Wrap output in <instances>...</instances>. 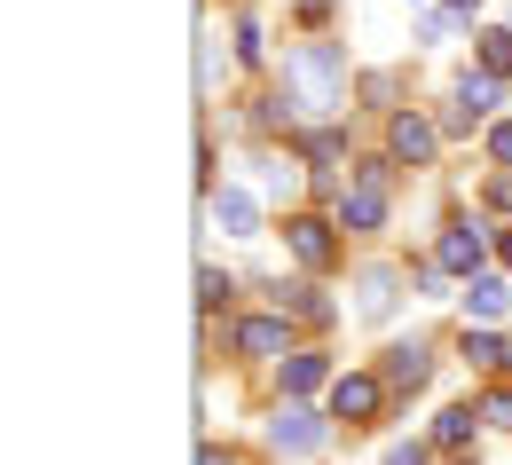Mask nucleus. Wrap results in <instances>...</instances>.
<instances>
[{"instance_id":"obj_12","label":"nucleus","mask_w":512,"mask_h":465,"mask_svg":"<svg viewBox=\"0 0 512 465\" xmlns=\"http://www.w3.org/2000/svg\"><path fill=\"white\" fill-rule=\"evenodd\" d=\"M442 268H465V276L481 268V229H473V221H465V229H449V237H442Z\"/></svg>"},{"instance_id":"obj_7","label":"nucleus","mask_w":512,"mask_h":465,"mask_svg":"<svg viewBox=\"0 0 512 465\" xmlns=\"http://www.w3.org/2000/svg\"><path fill=\"white\" fill-rule=\"evenodd\" d=\"M489 103H497V79H489V71H481V79L465 71V79H457V111H449V127H473V119H489Z\"/></svg>"},{"instance_id":"obj_16","label":"nucleus","mask_w":512,"mask_h":465,"mask_svg":"<svg viewBox=\"0 0 512 465\" xmlns=\"http://www.w3.org/2000/svg\"><path fill=\"white\" fill-rule=\"evenodd\" d=\"M276 308H292V316H308V324H323V316H331V300H316L308 284H284V292H276Z\"/></svg>"},{"instance_id":"obj_18","label":"nucleus","mask_w":512,"mask_h":465,"mask_svg":"<svg viewBox=\"0 0 512 465\" xmlns=\"http://www.w3.org/2000/svg\"><path fill=\"white\" fill-rule=\"evenodd\" d=\"M434 434H442L449 450H457V442H465V434H473V410H442V426H434Z\"/></svg>"},{"instance_id":"obj_14","label":"nucleus","mask_w":512,"mask_h":465,"mask_svg":"<svg viewBox=\"0 0 512 465\" xmlns=\"http://www.w3.org/2000/svg\"><path fill=\"white\" fill-rule=\"evenodd\" d=\"M323 387V355H284V395H316Z\"/></svg>"},{"instance_id":"obj_6","label":"nucleus","mask_w":512,"mask_h":465,"mask_svg":"<svg viewBox=\"0 0 512 465\" xmlns=\"http://www.w3.org/2000/svg\"><path fill=\"white\" fill-rule=\"evenodd\" d=\"M379 379H363V371H355V379H339V387H331V418H347V426H355V418H371V410H379Z\"/></svg>"},{"instance_id":"obj_10","label":"nucleus","mask_w":512,"mask_h":465,"mask_svg":"<svg viewBox=\"0 0 512 465\" xmlns=\"http://www.w3.org/2000/svg\"><path fill=\"white\" fill-rule=\"evenodd\" d=\"M426 371H434L426 347H394V355H386V387H426Z\"/></svg>"},{"instance_id":"obj_1","label":"nucleus","mask_w":512,"mask_h":465,"mask_svg":"<svg viewBox=\"0 0 512 465\" xmlns=\"http://www.w3.org/2000/svg\"><path fill=\"white\" fill-rule=\"evenodd\" d=\"M284 79L300 87V103H308V111H331V103H339V87H347V64H339V48H331V40H308V48H292Z\"/></svg>"},{"instance_id":"obj_4","label":"nucleus","mask_w":512,"mask_h":465,"mask_svg":"<svg viewBox=\"0 0 512 465\" xmlns=\"http://www.w3.org/2000/svg\"><path fill=\"white\" fill-rule=\"evenodd\" d=\"M213 229L221 237H260V205H253V190H213Z\"/></svg>"},{"instance_id":"obj_2","label":"nucleus","mask_w":512,"mask_h":465,"mask_svg":"<svg viewBox=\"0 0 512 465\" xmlns=\"http://www.w3.org/2000/svg\"><path fill=\"white\" fill-rule=\"evenodd\" d=\"M339 221H347V229H379L386 221V166H363V174H355V190L339 198Z\"/></svg>"},{"instance_id":"obj_17","label":"nucleus","mask_w":512,"mask_h":465,"mask_svg":"<svg viewBox=\"0 0 512 465\" xmlns=\"http://www.w3.org/2000/svg\"><path fill=\"white\" fill-rule=\"evenodd\" d=\"M481 64H489V79H505L512 71V32H481Z\"/></svg>"},{"instance_id":"obj_22","label":"nucleus","mask_w":512,"mask_h":465,"mask_svg":"<svg viewBox=\"0 0 512 465\" xmlns=\"http://www.w3.org/2000/svg\"><path fill=\"white\" fill-rule=\"evenodd\" d=\"M489 418H512V387H497V395H489Z\"/></svg>"},{"instance_id":"obj_19","label":"nucleus","mask_w":512,"mask_h":465,"mask_svg":"<svg viewBox=\"0 0 512 465\" xmlns=\"http://www.w3.org/2000/svg\"><path fill=\"white\" fill-rule=\"evenodd\" d=\"M197 300H205V308H221V300H229V276H221V268H205V276H197Z\"/></svg>"},{"instance_id":"obj_9","label":"nucleus","mask_w":512,"mask_h":465,"mask_svg":"<svg viewBox=\"0 0 512 465\" xmlns=\"http://www.w3.org/2000/svg\"><path fill=\"white\" fill-rule=\"evenodd\" d=\"M284 237H292V253H300L308 268H323V261H331V229H323V221H308V213H300V221H292Z\"/></svg>"},{"instance_id":"obj_23","label":"nucleus","mask_w":512,"mask_h":465,"mask_svg":"<svg viewBox=\"0 0 512 465\" xmlns=\"http://www.w3.org/2000/svg\"><path fill=\"white\" fill-rule=\"evenodd\" d=\"M197 465H229V450H205V458H197Z\"/></svg>"},{"instance_id":"obj_20","label":"nucleus","mask_w":512,"mask_h":465,"mask_svg":"<svg viewBox=\"0 0 512 465\" xmlns=\"http://www.w3.org/2000/svg\"><path fill=\"white\" fill-rule=\"evenodd\" d=\"M386 465H426V442H394V450H386Z\"/></svg>"},{"instance_id":"obj_24","label":"nucleus","mask_w":512,"mask_h":465,"mask_svg":"<svg viewBox=\"0 0 512 465\" xmlns=\"http://www.w3.org/2000/svg\"><path fill=\"white\" fill-rule=\"evenodd\" d=\"M505 261H512V229H505Z\"/></svg>"},{"instance_id":"obj_8","label":"nucleus","mask_w":512,"mask_h":465,"mask_svg":"<svg viewBox=\"0 0 512 465\" xmlns=\"http://www.w3.org/2000/svg\"><path fill=\"white\" fill-rule=\"evenodd\" d=\"M237 347H245V355H292V347H284V316H253V324H237Z\"/></svg>"},{"instance_id":"obj_15","label":"nucleus","mask_w":512,"mask_h":465,"mask_svg":"<svg viewBox=\"0 0 512 465\" xmlns=\"http://www.w3.org/2000/svg\"><path fill=\"white\" fill-rule=\"evenodd\" d=\"M465 363H481V371H505L512 347H505L497 332H465Z\"/></svg>"},{"instance_id":"obj_5","label":"nucleus","mask_w":512,"mask_h":465,"mask_svg":"<svg viewBox=\"0 0 512 465\" xmlns=\"http://www.w3.org/2000/svg\"><path fill=\"white\" fill-rule=\"evenodd\" d=\"M394 300H402V268H363V284H355V308L379 324V316H394Z\"/></svg>"},{"instance_id":"obj_3","label":"nucleus","mask_w":512,"mask_h":465,"mask_svg":"<svg viewBox=\"0 0 512 465\" xmlns=\"http://www.w3.org/2000/svg\"><path fill=\"white\" fill-rule=\"evenodd\" d=\"M268 442H276L284 458H316V450H323V418H316V410H300V402H292V410H284V418L268 426Z\"/></svg>"},{"instance_id":"obj_21","label":"nucleus","mask_w":512,"mask_h":465,"mask_svg":"<svg viewBox=\"0 0 512 465\" xmlns=\"http://www.w3.org/2000/svg\"><path fill=\"white\" fill-rule=\"evenodd\" d=\"M489 158H505V166H512V127H497V134H489Z\"/></svg>"},{"instance_id":"obj_25","label":"nucleus","mask_w":512,"mask_h":465,"mask_svg":"<svg viewBox=\"0 0 512 465\" xmlns=\"http://www.w3.org/2000/svg\"><path fill=\"white\" fill-rule=\"evenodd\" d=\"M449 8H473V0H449Z\"/></svg>"},{"instance_id":"obj_11","label":"nucleus","mask_w":512,"mask_h":465,"mask_svg":"<svg viewBox=\"0 0 512 465\" xmlns=\"http://www.w3.org/2000/svg\"><path fill=\"white\" fill-rule=\"evenodd\" d=\"M394 158L426 166V158H434V127H426V119H394Z\"/></svg>"},{"instance_id":"obj_13","label":"nucleus","mask_w":512,"mask_h":465,"mask_svg":"<svg viewBox=\"0 0 512 465\" xmlns=\"http://www.w3.org/2000/svg\"><path fill=\"white\" fill-rule=\"evenodd\" d=\"M465 308H473V316H505L512 292L497 284V276H473V284H465Z\"/></svg>"}]
</instances>
